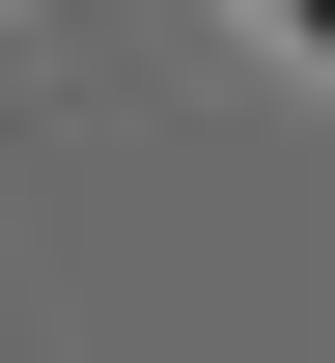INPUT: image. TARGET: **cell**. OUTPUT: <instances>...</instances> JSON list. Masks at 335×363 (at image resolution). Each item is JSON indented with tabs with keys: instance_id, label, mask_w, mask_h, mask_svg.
<instances>
[{
	"instance_id": "obj_1",
	"label": "cell",
	"mask_w": 335,
	"mask_h": 363,
	"mask_svg": "<svg viewBox=\"0 0 335 363\" xmlns=\"http://www.w3.org/2000/svg\"><path fill=\"white\" fill-rule=\"evenodd\" d=\"M280 28H307V56H335V0H280Z\"/></svg>"
}]
</instances>
